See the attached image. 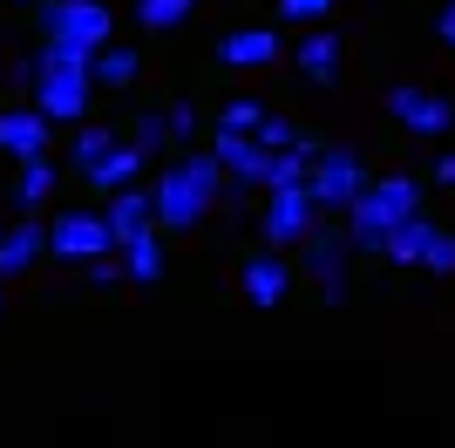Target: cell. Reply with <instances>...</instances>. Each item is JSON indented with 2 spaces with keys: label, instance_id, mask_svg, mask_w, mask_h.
I'll use <instances>...</instances> for the list:
<instances>
[{
  "label": "cell",
  "instance_id": "34",
  "mask_svg": "<svg viewBox=\"0 0 455 448\" xmlns=\"http://www.w3.org/2000/svg\"><path fill=\"white\" fill-rule=\"evenodd\" d=\"M7 7H41V0H7Z\"/></svg>",
  "mask_w": 455,
  "mask_h": 448
},
{
  "label": "cell",
  "instance_id": "14",
  "mask_svg": "<svg viewBox=\"0 0 455 448\" xmlns=\"http://www.w3.org/2000/svg\"><path fill=\"white\" fill-rule=\"evenodd\" d=\"M143 170H150V156H143V149H136L130 136H123V143H116L109 156H102V164H95L89 177H82V184H89V190H102V197H116V190L143 184Z\"/></svg>",
  "mask_w": 455,
  "mask_h": 448
},
{
  "label": "cell",
  "instance_id": "15",
  "mask_svg": "<svg viewBox=\"0 0 455 448\" xmlns=\"http://www.w3.org/2000/svg\"><path fill=\"white\" fill-rule=\"evenodd\" d=\"M48 136H55V130H48V123H41L28 102L0 116V149H7L14 164H35V156H48Z\"/></svg>",
  "mask_w": 455,
  "mask_h": 448
},
{
  "label": "cell",
  "instance_id": "11",
  "mask_svg": "<svg viewBox=\"0 0 455 448\" xmlns=\"http://www.w3.org/2000/svg\"><path fill=\"white\" fill-rule=\"evenodd\" d=\"M292 279H299V272H292V265H285L279 252H251V259H245V272H238V292H245V306L272 313V306H279V299L292 292Z\"/></svg>",
  "mask_w": 455,
  "mask_h": 448
},
{
  "label": "cell",
  "instance_id": "9",
  "mask_svg": "<svg viewBox=\"0 0 455 448\" xmlns=\"http://www.w3.org/2000/svg\"><path fill=\"white\" fill-rule=\"evenodd\" d=\"M395 211L380 204L374 190H367V197H354V204H347V224H340V238H347V252H367V259H380V252H387V238H395Z\"/></svg>",
  "mask_w": 455,
  "mask_h": 448
},
{
  "label": "cell",
  "instance_id": "22",
  "mask_svg": "<svg viewBox=\"0 0 455 448\" xmlns=\"http://www.w3.org/2000/svg\"><path fill=\"white\" fill-rule=\"evenodd\" d=\"M89 75L102 82V89H130L136 75H143V55H136V48H123V41H109V48L89 61Z\"/></svg>",
  "mask_w": 455,
  "mask_h": 448
},
{
  "label": "cell",
  "instance_id": "16",
  "mask_svg": "<svg viewBox=\"0 0 455 448\" xmlns=\"http://www.w3.org/2000/svg\"><path fill=\"white\" fill-rule=\"evenodd\" d=\"M102 224H109V238L116 244H130L136 231H156V211H150V190L130 184V190H116L109 211H102Z\"/></svg>",
  "mask_w": 455,
  "mask_h": 448
},
{
  "label": "cell",
  "instance_id": "7",
  "mask_svg": "<svg viewBox=\"0 0 455 448\" xmlns=\"http://www.w3.org/2000/svg\"><path fill=\"white\" fill-rule=\"evenodd\" d=\"M387 116H395L408 136H449L455 130V102L442 89H415V82H395V89H387Z\"/></svg>",
  "mask_w": 455,
  "mask_h": 448
},
{
  "label": "cell",
  "instance_id": "4",
  "mask_svg": "<svg viewBox=\"0 0 455 448\" xmlns=\"http://www.w3.org/2000/svg\"><path fill=\"white\" fill-rule=\"evenodd\" d=\"M367 164H361V149H347V143H320V156H313V170H306V197L320 204V218L333 211V218H347V204L354 197H367Z\"/></svg>",
  "mask_w": 455,
  "mask_h": 448
},
{
  "label": "cell",
  "instance_id": "20",
  "mask_svg": "<svg viewBox=\"0 0 455 448\" xmlns=\"http://www.w3.org/2000/svg\"><path fill=\"white\" fill-rule=\"evenodd\" d=\"M367 190H374V197H380L387 211H395L401 224H408V218H421V177H408V170H387V177H374Z\"/></svg>",
  "mask_w": 455,
  "mask_h": 448
},
{
  "label": "cell",
  "instance_id": "29",
  "mask_svg": "<svg viewBox=\"0 0 455 448\" xmlns=\"http://www.w3.org/2000/svg\"><path fill=\"white\" fill-rule=\"evenodd\" d=\"M130 143L143 149V156H156V149L171 143V130H164V109H150V116H136V130H130Z\"/></svg>",
  "mask_w": 455,
  "mask_h": 448
},
{
  "label": "cell",
  "instance_id": "26",
  "mask_svg": "<svg viewBox=\"0 0 455 448\" xmlns=\"http://www.w3.org/2000/svg\"><path fill=\"white\" fill-rule=\"evenodd\" d=\"M421 272H442V279H455V231H449V224H435V231H428Z\"/></svg>",
  "mask_w": 455,
  "mask_h": 448
},
{
  "label": "cell",
  "instance_id": "3",
  "mask_svg": "<svg viewBox=\"0 0 455 448\" xmlns=\"http://www.w3.org/2000/svg\"><path fill=\"white\" fill-rule=\"evenodd\" d=\"M41 41L76 48V55H102L116 41V14L102 0H41Z\"/></svg>",
  "mask_w": 455,
  "mask_h": 448
},
{
  "label": "cell",
  "instance_id": "32",
  "mask_svg": "<svg viewBox=\"0 0 455 448\" xmlns=\"http://www.w3.org/2000/svg\"><path fill=\"white\" fill-rule=\"evenodd\" d=\"M435 35L455 48V0H442V14H435Z\"/></svg>",
  "mask_w": 455,
  "mask_h": 448
},
{
  "label": "cell",
  "instance_id": "25",
  "mask_svg": "<svg viewBox=\"0 0 455 448\" xmlns=\"http://www.w3.org/2000/svg\"><path fill=\"white\" fill-rule=\"evenodd\" d=\"M266 102H259V95H231V102H225V109H218V130H225V136H251V130H259V123H266Z\"/></svg>",
  "mask_w": 455,
  "mask_h": 448
},
{
  "label": "cell",
  "instance_id": "30",
  "mask_svg": "<svg viewBox=\"0 0 455 448\" xmlns=\"http://www.w3.org/2000/svg\"><path fill=\"white\" fill-rule=\"evenodd\" d=\"M164 130H171V136H177V143H190V136L204 130V116L190 109V102H171V109H164Z\"/></svg>",
  "mask_w": 455,
  "mask_h": 448
},
{
  "label": "cell",
  "instance_id": "13",
  "mask_svg": "<svg viewBox=\"0 0 455 448\" xmlns=\"http://www.w3.org/2000/svg\"><path fill=\"white\" fill-rule=\"evenodd\" d=\"M41 252H48V224L41 218H20L0 231V279H20V272H35Z\"/></svg>",
  "mask_w": 455,
  "mask_h": 448
},
{
  "label": "cell",
  "instance_id": "6",
  "mask_svg": "<svg viewBox=\"0 0 455 448\" xmlns=\"http://www.w3.org/2000/svg\"><path fill=\"white\" fill-rule=\"evenodd\" d=\"M48 252L68 265H95V259H116V238L102 211H61V218H48Z\"/></svg>",
  "mask_w": 455,
  "mask_h": 448
},
{
  "label": "cell",
  "instance_id": "12",
  "mask_svg": "<svg viewBox=\"0 0 455 448\" xmlns=\"http://www.w3.org/2000/svg\"><path fill=\"white\" fill-rule=\"evenodd\" d=\"M211 164L225 170L231 184H245V190H266V177H272V156L259 143H251V136H211Z\"/></svg>",
  "mask_w": 455,
  "mask_h": 448
},
{
  "label": "cell",
  "instance_id": "31",
  "mask_svg": "<svg viewBox=\"0 0 455 448\" xmlns=\"http://www.w3.org/2000/svg\"><path fill=\"white\" fill-rule=\"evenodd\" d=\"M82 272H89V285H95V292L123 285V265H116V259H95V265H82Z\"/></svg>",
  "mask_w": 455,
  "mask_h": 448
},
{
  "label": "cell",
  "instance_id": "17",
  "mask_svg": "<svg viewBox=\"0 0 455 448\" xmlns=\"http://www.w3.org/2000/svg\"><path fill=\"white\" fill-rule=\"evenodd\" d=\"M116 265L130 285H156L164 279V231H136L130 244H116Z\"/></svg>",
  "mask_w": 455,
  "mask_h": 448
},
{
  "label": "cell",
  "instance_id": "24",
  "mask_svg": "<svg viewBox=\"0 0 455 448\" xmlns=\"http://www.w3.org/2000/svg\"><path fill=\"white\" fill-rule=\"evenodd\" d=\"M190 14H197V0H136V28H150V35H171Z\"/></svg>",
  "mask_w": 455,
  "mask_h": 448
},
{
  "label": "cell",
  "instance_id": "2",
  "mask_svg": "<svg viewBox=\"0 0 455 448\" xmlns=\"http://www.w3.org/2000/svg\"><path fill=\"white\" fill-rule=\"evenodd\" d=\"M225 190V170L211 164V149H184L171 170H156L150 184V211H156V231H197Z\"/></svg>",
  "mask_w": 455,
  "mask_h": 448
},
{
  "label": "cell",
  "instance_id": "36",
  "mask_svg": "<svg viewBox=\"0 0 455 448\" xmlns=\"http://www.w3.org/2000/svg\"><path fill=\"white\" fill-rule=\"evenodd\" d=\"M0 231H7V224H0Z\"/></svg>",
  "mask_w": 455,
  "mask_h": 448
},
{
  "label": "cell",
  "instance_id": "27",
  "mask_svg": "<svg viewBox=\"0 0 455 448\" xmlns=\"http://www.w3.org/2000/svg\"><path fill=\"white\" fill-rule=\"evenodd\" d=\"M326 14H333V0H279V20L285 28H306V35H313Z\"/></svg>",
  "mask_w": 455,
  "mask_h": 448
},
{
  "label": "cell",
  "instance_id": "35",
  "mask_svg": "<svg viewBox=\"0 0 455 448\" xmlns=\"http://www.w3.org/2000/svg\"><path fill=\"white\" fill-rule=\"evenodd\" d=\"M0 82H7V68H0Z\"/></svg>",
  "mask_w": 455,
  "mask_h": 448
},
{
  "label": "cell",
  "instance_id": "5",
  "mask_svg": "<svg viewBox=\"0 0 455 448\" xmlns=\"http://www.w3.org/2000/svg\"><path fill=\"white\" fill-rule=\"evenodd\" d=\"M320 204L306 197V184L299 190H266V211H259V238H266V252H292V244H306L313 231H320Z\"/></svg>",
  "mask_w": 455,
  "mask_h": 448
},
{
  "label": "cell",
  "instance_id": "18",
  "mask_svg": "<svg viewBox=\"0 0 455 448\" xmlns=\"http://www.w3.org/2000/svg\"><path fill=\"white\" fill-rule=\"evenodd\" d=\"M299 75H306V82H320V89L340 75V35H333V28L299 35Z\"/></svg>",
  "mask_w": 455,
  "mask_h": 448
},
{
  "label": "cell",
  "instance_id": "10",
  "mask_svg": "<svg viewBox=\"0 0 455 448\" xmlns=\"http://www.w3.org/2000/svg\"><path fill=\"white\" fill-rule=\"evenodd\" d=\"M279 55H285L279 28H225V35H218V61H225V68H238V75L272 68Z\"/></svg>",
  "mask_w": 455,
  "mask_h": 448
},
{
  "label": "cell",
  "instance_id": "19",
  "mask_svg": "<svg viewBox=\"0 0 455 448\" xmlns=\"http://www.w3.org/2000/svg\"><path fill=\"white\" fill-rule=\"evenodd\" d=\"M55 177H61V170L48 164V156H35V164L14 170V211H20V218H35V211L55 197Z\"/></svg>",
  "mask_w": 455,
  "mask_h": 448
},
{
  "label": "cell",
  "instance_id": "21",
  "mask_svg": "<svg viewBox=\"0 0 455 448\" xmlns=\"http://www.w3.org/2000/svg\"><path fill=\"white\" fill-rule=\"evenodd\" d=\"M116 143H123V136H116V123H82V130L68 136V164H76L82 177H89V170L102 164V156H109Z\"/></svg>",
  "mask_w": 455,
  "mask_h": 448
},
{
  "label": "cell",
  "instance_id": "23",
  "mask_svg": "<svg viewBox=\"0 0 455 448\" xmlns=\"http://www.w3.org/2000/svg\"><path fill=\"white\" fill-rule=\"evenodd\" d=\"M428 231H435V218H428V211H421V218H408V224H395V238H387V252H380V259H387V265H421Z\"/></svg>",
  "mask_w": 455,
  "mask_h": 448
},
{
  "label": "cell",
  "instance_id": "28",
  "mask_svg": "<svg viewBox=\"0 0 455 448\" xmlns=\"http://www.w3.org/2000/svg\"><path fill=\"white\" fill-rule=\"evenodd\" d=\"M251 143L266 149V156H279V149H292V143H299V130H292V123H285V116H266V123H259V130H251Z\"/></svg>",
  "mask_w": 455,
  "mask_h": 448
},
{
  "label": "cell",
  "instance_id": "33",
  "mask_svg": "<svg viewBox=\"0 0 455 448\" xmlns=\"http://www.w3.org/2000/svg\"><path fill=\"white\" fill-rule=\"evenodd\" d=\"M435 184H442V190H455V149H449V156L435 164Z\"/></svg>",
  "mask_w": 455,
  "mask_h": 448
},
{
  "label": "cell",
  "instance_id": "8",
  "mask_svg": "<svg viewBox=\"0 0 455 448\" xmlns=\"http://www.w3.org/2000/svg\"><path fill=\"white\" fill-rule=\"evenodd\" d=\"M299 265H306V279L320 285L326 306H347V238H340V224H320L299 244Z\"/></svg>",
  "mask_w": 455,
  "mask_h": 448
},
{
  "label": "cell",
  "instance_id": "1",
  "mask_svg": "<svg viewBox=\"0 0 455 448\" xmlns=\"http://www.w3.org/2000/svg\"><path fill=\"white\" fill-rule=\"evenodd\" d=\"M95 55H76V48H48L41 41L35 61H20V68H7V82H20V89L35 95L28 109L55 130V123H76L82 130V116H89V95H95V75H89Z\"/></svg>",
  "mask_w": 455,
  "mask_h": 448
}]
</instances>
